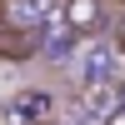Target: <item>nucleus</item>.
Returning a JSON list of instances; mask_svg holds the SVG:
<instances>
[{"label": "nucleus", "instance_id": "obj_1", "mask_svg": "<svg viewBox=\"0 0 125 125\" xmlns=\"http://www.w3.org/2000/svg\"><path fill=\"white\" fill-rule=\"evenodd\" d=\"M50 115H55V95L40 90V85L15 90L10 105H5V120H10V125H50Z\"/></svg>", "mask_w": 125, "mask_h": 125}, {"label": "nucleus", "instance_id": "obj_3", "mask_svg": "<svg viewBox=\"0 0 125 125\" xmlns=\"http://www.w3.org/2000/svg\"><path fill=\"white\" fill-rule=\"evenodd\" d=\"M0 25L40 30V25H45V0H0Z\"/></svg>", "mask_w": 125, "mask_h": 125}, {"label": "nucleus", "instance_id": "obj_2", "mask_svg": "<svg viewBox=\"0 0 125 125\" xmlns=\"http://www.w3.org/2000/svg\"><path fill=\"white\" fill-rule=\"evenodd\" d=\"M60 25L75 40H90L105 30V0H60Z\"/></svg>", "mask_w": 125, "mask_h": 125}, {"label": "nucleus", "instance_id": "obj_4", "mask_svg": "<svg viewBox=\"0 0 125 125\" xmlns=\"http://www.w3.org/2000/svg\"><path fill=\"white\" fill-rule=\"evenodd\" d=\"M30 55H40V30L0 25V60H30Z\"/></svg>", "mask_w": 125, "mask_h": 125}, {"label": "nucleus", "instance_id": "obj_6", "mask_svg": "<svg viewBox=\"0 0 125 125\" xmlns=\"http://www.w3.org/2000/svg\"><path fill=\"white\" fill-rule=\"evenodd\" d=\"M115 50H125V10H120V20H115Z\"/></svg>", "mask_w": 125, "mask_h": 125}, {"label": "nucleus", "instance_id": "obj_5", "mask_svg": "<svg viewBox=\"0 0 125 125\" xmlns=\"http://www.w3.org/2000/svg\"><path fill=\"white\" fill-rule=\"evenodd\" d=\"M100 125H125V110L115 105V110H105V120H100Z\"/></svg>", "mask_w": 125, "mask_h": 125}]
</instances>
